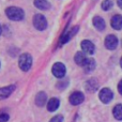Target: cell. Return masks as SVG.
Instances as JSON below:
<instances>
[{"label":"cell","mask_w":122,"mask_h":122,"mask_svg":"<svg viewBox=\"0 0 122 122\" xmlns=\"http://www.w3.org/2000/svg\"><path fill=\"white\" fill-rule=\"evenodd\" d=\"M5 14L11 20H14V21L21 20L25 17L24 10L20 8H17V6H9L5 10Z\"/></svg>","instance_id":"6da1fadb"},{"label":"cell","mask_w":122,"mask_h":122,"mask_svg":"<svg viewBox=\"0 0 122 122\" xmlns=\"http://www.w3.org/2000/svg\"><path fill=\"white\" fill-rule=\"evenodd\" d=\"M18 65L21 71H24V72L29 71L32 66L31 55H29V54H23V55H20V57L18 59Z\"/></svg>","instance_id":"7a4b0ae2"},{"label":"cell","mask_w":122,"mask_h":122,"mask_svg":"<svg viewBox=\"0 0 122 122\" xmlns=\"http://www.w3.org/2000/svg\"><path fill=\"white\" fill-rule=\"evenodd\" d=\"M33 25L40 31H43L47 28V20L44 15L42 14H36L33 17Z\"/></svg>","instance_id":"3957f363"},{"label":"cell","mask_w":122,"mask_h":122,"mask_svg":"<svg viewBox=\"0 0 122 122\" xmlns=\"http://www.w3.org/2000/svg\"><path fill=\"white\" fill-rule=\"evenodd\" d=\"M99 97L101 100L102 103L108 104L112 102V100L114 99V93L109 88H103L99 93Z\"/></svg>","instance_id":"277c9868"},{"label":"cell","mask_w":122,"mask_h":122,"mask_svg":"<svg viewBox=\"0 0 122 122\" xmlns=\"http://www.w3.org/2000/svg\"><path fill=\"white\" fill-rule=\"evenodd\" d=\"M53 74L55 77L57 78H62L64 77L65 73H66V69H65V65L62 62H56L53 65Z\"/></svg>","instance_id":"5b68a950"},{"label":"cell","mask_w":122,"mask_h":122,"mask_svg":"<svg viewBox=\"0 0 122 122\" xmlns=\"http://www.w3.org/2000/svg\"><path fill=\"white\" fill-rule=\"evenodd\" d=\"M69 101L72 105H75V106L79 105V104H81L82 102L85 101V95H84V93L80 92V91H75V92H73L70 95Z\"/></svg>","instance_id":"8992f818"},{"label":"cell","mask_w":122,"mask_h":122,"mask_svg":"<svg viewBox=\"0 0 122 122\" xmlns=\"http://www.w3.org/2000/svg\"><path fill=\"white\" fill-rule=\"evenodd\" d=\"M118 38L114 34H109V36H106L105 39V47L109 51H114V49L117 48L118 46Z\"/></svg>","instance_id":"52a82bcc"},{"label":"cell","mask_w":122,"mask_h":122,"mask_svg":"<svg viewBox=\"0 0 122 122\" xmlns=\"http://www.w3.org/2000/svg\"><path fill=\"white\" fill-rule=\"evenodd\" d=\"M80 46H81V49L85 54H88V55H93L95 51V46L91 41L89 40H84L81 43H80Z\"/></svg>","instance_id":"ba28073f"},{"label":"cell","mask_w":122,"mask_h":122,"mask_svg":"<svg viewBox=\"0 0 122 122\" xmlns=\"http://www.w3.org/2000/svg\"><path fill=\"white\" fill-rule=\"evenodd\" d=\"M15 89H16V86H14V85L0 88V100H4V99H6V97H9L13 93V91H14Z\"/></svg>","instance_id":"9c48e42d"},{"label":"cell","mask_w":122,"mask_h":122,"mask_svg":"<svg viewBox=\"0 0 122 122\" xmlns=\"http://www.w3.org/2000/svg\"><path fill=\"white\" fill-rule=\"evenodd\" d=\"M77 30H78V27L76 26V27H74V28H72L71 30H67V31H65L64 33L62 34V36H61V39H60V43L61 44H64V43H66V42H69V40L72 38V36H74V34H76V32H77Z\"/></svg>","instance_id":"30bf717a"},{"label":"cell","mask_w":122,"mask_h":122,"mask_svg":"<svg viewBox=\"0 0 122 122\" xmlns=\"http://www.w3.org/2000/svg\"><path fill=\"white\" fill-rule=\"evenodd\" d=\"M112 27L116 30H121L122 29V15H115L110 20Z\"/></svg>","instance_id":"8fae6325"},{"label":"cell","mask_w":122,"mask_h":122,"mask_svg":"<svg viewBox=\"0 0 122 122\" xmlns=\"http://www.w3.org/2000/svg\"><path fill=\"white\" fill-rule=\"evenodd\" d=\"M60 106V101L57 97H53L47 102V109L48 112H56Z\"/></svg>","instance_id":"7c38bea8"},{"label":"cell","mask_w":122,"mask_h":122,"mask_svg":"<svg viewBox=\"0 0 122 122\" xmlns=\"http://www.w3.org/2000/svg\"><path fill=\"white\" fill-rule=\"evenodd\" d=\"M93 26H94L99 31H103L106 27V24H105V20H104L101 16H95L94 18H93Z\"/></svg>","instance_id":"4fadbf2b"},{"label":"cell","mask_w":122,"mask_h":122,"mask_svg":"<svg viewBox=\"0 0 122 122\" xmlns=\"http://www.w3.org/2000/svg\"><path fill=\"white\" fill-rule=\"evenodd\" d=\"M46 101H47V97H46V93H45V92L41 91V92H39L38 94H36V104L39 106V107L44 106L45 103H46Z\"/></svg>","instance_id":"5bb4252c"},{"label":"cell","mask_w":122,"mask_h":122,"mask_svg":"<svg viewBox=\"0 0 122 122\" xmlns=\"http://www.w3.org/2000/svg\"><path fill=\"white\" fill-rule=\"evenodd\" d=\"M82 67H84V70H85L86 73H90V72H92L93 70L95 69L94 59H92V58H87L86 62H85V64L82 65Z\"/></svg>","instance_id":"9a60e30c"},{"label":"cell","mask_w":122,"mask_h":122,"mask_svg":"<svg viewBox=\"0 0 122 122\" xmlns=\"http://www.w3.org/2000/svg\"><path fill=\"white\" fill-rule=\"evenodd\" d=\"M34 6L40 10H48L51 8V3L47 0H34Z\"/></svg>","instance_id":"2e32d148"},{"label":"cell","mask_w":122,"mask_h":122,"mask_svg":"<svg viewBox=\"0 0 122 122\" xmlns=\"http://www.w3.org/2000/svg\"><path fill=\"white\" fill-rule=\"evenodd\" d=\"M112 115H114L115 119L121 121L122 120V104H117L112 109Z\"/></svg>","instance_id":"e0dca14e"},{"label":"cell","mask_w":122,"mask_h":122,"mask_svg":"<svg viewBox=\"0 0 122 122\" xmlns=\"http://www.w3.org/2000/svg\"><path fill=\"white\" fill-rule=\"evenodd\" d=\"M74 60H75V62L77 63L78 65H81L82 66V65L85 64V62H86L87 58L82 51H78V53H76L75 57H74Z\"/></svg>","instance_id":"ac0fdd59"},{"label":"cell","mask_w":122,"mask_h":122,"mask_svg":"<svg viewBox=\"0 0 122 122\" xmlns=\"http://www.w3.org/2000/svg\"><path fill=\"white\" fill-rule=\"evenodd\" d=\"M97 87H99V85H97V81L95 79L88 80L86 84V89L88 91H90V92H94V91L97 89Z\"/></svg>","instance_id":"d6986e66"},{"label":"cell","mask_w":122,"mask_h":122,"mask_svg":"<svg viewBox=\"0 0 122 122\" xmlns=\"http://www.w3.org/2000/svg\"><path fill=\"white\" fill-rule=\"evenodd\" d=\"M112 5H114L112 0H104V1L102 2V9H103L104 11L110 10V9L112 8Z\"/></svg>","instance_id":"ffe728a7"},{"label":"cell","mask_w":122,"mask_h":122,"mask_svg":"<svg viewBox=\"0 0 122 122\" xmlns=\"http://www.w3.org/2000/svg\"><path fill=\"white\" fill-rule=\"evenodd\" d=\"M63 121V117L59 115V116H55L54 118H51V120L49 122H62Z\"/></svg>","instance_id":"44dd1931"},{"label":"cell","mask_w":122,"mask_h":122,"mask_svg":"<svg viewBox=\"0 0 122 122\" xmlns=\"http://www.w3.org/2000/svg\"><path fill=\"white\" fill-rule=\"evenodd\" d=\"M8 120H9V115H6V114L0 115V122H6Z\"/></svg>","instance_id":"7402d4cb"},{"label":"cell","mask_w":122,"mask_h":122,"mask_svg":"<svg viewBox=\"0 0 122 122\" xmlns=\"http://www.w3.org/2000/svg\"><path fill=\"white\" fill-rule=\"evenodd\" d=\"M118 91H119V93L122 95V79L119 81V84H118Z\"/></svg>","instance_id":"603a6c76"},{"label":"cell","mask_w":122,"mask_h":122,"mask_svg":"<svg viewBox=\"0 0 122 122\" xmlns=\"http://www.w3.org/2000/svg\"><path fill=\"white\" fill-rule=\"evenodd\" d=\"M117 3H118L119 8L122 9V0H117Z\"/></svg>","instance_id":"cb8c5ba5"},{"label":"cell","mask_w":122,"mask_h":122,"mask_svg":"<svg viewBox=\"0 0 122 122\" xmlns=\"http://www.w3.org/2000/svg\"><path fill=\"white\" fill-rule=\"evenodd\" d=\"M1 32H2V28H1V25H0V36H1Z\"/></svg>","instance_id":"d4e9b609"},{"label":"cell","mask_w":122,"mask_h":122,"mask_svg":"<svg viewBox=\"0 0 122 122\" xmlns=\"http://www.w3.org/2000/svg\"><path fill=\"white\" fill-rule=\"evenodd\" d=\"M120 65H121V67H122V58H121V60H120Z\"/></svg>","instance_id":"484cf974"}]
</instances>
